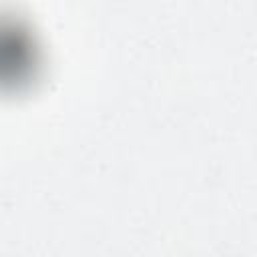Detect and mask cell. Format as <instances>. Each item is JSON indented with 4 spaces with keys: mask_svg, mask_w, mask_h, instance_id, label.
I'll return each instance as SVG.
<instances>
[{
    "mask_svg": "<svg viewBox=\"0 0 257 257\" xmlns=\"http://www.w3.org/2000/svg\"><path fill=\"white\" fill-rule=\"evenodd\" d=\"M36 46L22 22L0 16V88H18L34 76Z\"/></svg>",
    "mask_w": 257,
    "mask_h": 257,
    "instance_id": "1",
    "label": "cell"
}]
</instances>
